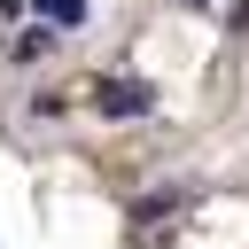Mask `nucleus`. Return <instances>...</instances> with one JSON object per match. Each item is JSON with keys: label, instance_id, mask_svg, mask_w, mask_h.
Returning <instances> with one entry per match:
<instances>
[{"label": "nucleus", "instance_id": "obj_1", "mask_svg": "<svg viewBox=\"0 0 249 249\" xmlns=\"http://www.w3.org/2000/svg\"><path fill=\"white\" fill-rule=\"evenodd\" d=\"M93 101H101V117H148V109H156V93H148L140 78H109Z\"/></svg>", "mask_w": 249, "mask_h": 249}, {"label": "nucleus", "instance_id": "obj_2", "mask_svg": "<svg viewBox=\"0 0 249 249\" xmlns=\"http://www.w3.org/2000/svg\"><path fill=\"white\" fill-rule=\"evenodd\" d=\"M47 23H86V0H39Z\"/></svg>", "mask_w": 249, "mask_h": 249}, {"label": "nucleus", "instance_id": "obj_3", "mask_svg": "<svg viewBox=\"0 0 249 249\" xmlns=\"http://www.w3.org/2000/svg\"><path fill=\"white\" fill-rule=\"evenodd\" d=\"M187 8H210V0H187Z\"/></svg>", "mask_w": 249, "mask_h": 249}]
</instances>
